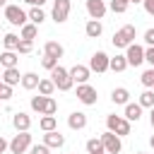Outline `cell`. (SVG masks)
<instances>
[{"label":"cell","instance_id":"cell-6","mask_svg":"<svg viewBox=\"0 0 154 154\" xmlns=\"http://www.w3.org/2000/svg\"><path fill=\"white\" fill-rule=\"evenodd\" d=\"M70 7H72V0H53V12H51L53 22H55V24L67 22V17H70Z\"/></svg>","mask_w":154,"mask_h":154},{"label":"cell","instance_id":"cell-47","mask_svg":"<svg viewBox=\"0 0 154 154\" xmlns=\"http://www.w3.org/2000/svg\"><path fill=\"white\" fill-rule=\"evenodd\" d=\"M128 2H142V0H128Z\"/></svg>","mask_w":154,"mask_h":154},{"label":"cell","instance_id":"cell-43","mask_svg":"<svg viewBox=\"0 0 154 154\" xmlns=\"http://www.w3.org/2000/svg\"><path fill=\"white\" fill-rule=\"evenodd\" d=\"M24 2H29V5H31V7H41V5H43V2H46V0H24Z\"/></svg>","mask_w":154,"mask_h":154},{"label":"cell","instance_id":"cell-51","mask_svg":"<svg viewBox=\"0 0 154 154\" xmlns=\"http://www.w3.org/2000/svg\"><path fill=\"white\" fill-rule=\"evenodd\" d=\"M48 154H51V152H48Z\"/></svg>","mask_w":154,"mask_h":154},{"label":"cell","instance_id":"cell-27","mask_svg":"<svg viewBox=\"0 0 154 154\" xmlns=\"http://www.w3.org/2000/svg\"><path fill=\"white\" fill-rule=\"evenodd\" d=\"M142 108H152L154 106V89H144L142 94H140V101H137Z\"/></svg>","mask_w":154,"mask_h":154},{"label":"cell","instance_id":"cell-14","mask_svg":"<svg viewBox=\"0 0 154 154\" xmlns=\"http://www.w3.org/2000/svg\"><path fill=\"white\" fill-rule=\"evenodd\" d=\"M12 125H14L17 132H26V130L31 128V118H29V113H24V111L14 113V116H12Z\"/></svg>","mask_w":154,"mask_h":154},{"label":"cell","instance_id":"cell-5","mask_svg":"<svg viewBox=\"0 0 154 154\" xmlns=\"http://www.w3.org/2000/svg\"><path fill=\"white\" fill-rule=\"evenodd\" d=\"M29 147H31V135H29V130H26V132H17V135L10 140V154H24Z\"/></svg>","mask_w":154,"mask_h":154},{"label":"cell","instance_id":"cell-41","mask_svg":"<svg viewBox=\"0 0 154 154\" xmlns=\"http://www.w3.org/2000/svg\"><path fill=\"white\" fill-rule=\"evenodd\" d=\"M142 5H144V12L154 17V0H142Z\"/></svg>","mask_w":154,"mask_h":154},{"label":"cell","instance_id":"cell-35","mask_svg":"<svg viewBox=\"0 0 154 154\" xmlns=\"http://www.w3.org/2000/svg\"><path fill=\"white\" fill-rule=\"evenodd\" d=\"M128 5H130L128 0H111V5H108V7H111L116 14H123V12L128 10Z\"/></svg>","mask_w":154,"mask_h":154},{"label":"cell","instance_id":"cell-21","mask_svg":"<svg viewBox=\"0 0 154 154\" xmlns=\"http://www.w3.org/2000/svg\"><path fill=\"white\" fill-rule=\"evenodd\" d=\"M17 60H19V53H17V51H5V53H0L2 67H17Z\"/></svg>","mask_w":154,"mask_h":154},{"label":"cell","instance_id":"cell-12","mask_svg":"<svg viewBox=\"0 0 154 154\" xmlns=\"http://www.w3.org/2000/svg\"><path fill=\"white\" fill-rule=\"evenodd\" d=\"M67 72H70L72 82H77V84H84V82L89 79V75H91L89 65H79V63H77V65H72V67H70Z\"/></svg>","mask_w":154,"mask_h":154},{"label":"cell","instance_id":"cell-33","mask_svg":"<svg viewBox=\"0 0 154 154\" xmlns=\"http://www.w3.org/2000/svg\"><path fill=\"white\" fill-rule=\"evenodd\" d=\"M87 152L89 154H96V152H106V149H103V144H101L99 137H91V140H87Z\"/></svg>","mask_w":154,"mask_h":154},{"label":"cell","instance_id":"cell-20","mask_svg":"<svg viewBox=\"0 0 154 154\" xmlns=\"http://www.w3.org/2000/svg\"><path fill=\"white\" fill-rule=\"evenodd\" d=\"M125 118H128L130 123H132V120L137 123V120L142 118V106H140V103H130V101H128V103H125Z\"/></svg>","mask_w":154,"mask_h":154},{"label":"cell","instance_id":"cell-13","mask_svg":"<svg viewBox=\"0 0 154 154\" xmlns=\"http://www.w3.org/2000/svg\"><path fill=\"white\" fill-rule=\"evenodd\" d=\"M43 144L48 147V149H60L63 144H65V137L58 132V128L55 130H48L46 135H43Z\"/></svg>","mask_w":154,"mask_h":154},{"label":"cell","instance_id":"cell-34","mask_svg":"<svg viewBox=\"0 0 154 154\" xmlns=\"http://www.w3.org/2000/svg\"><path fill=\"white\" fill-rule=\"evenodd\" d=\"M140 82H142L147 89H154V67L144 70V72H142V77H140Z\"/></svg>","mask_w":154,"mask_h":154},{"label":"cell","instance_id":"cell-17","mask_svg":"<svg viewBox=\"0 0 154 154\" xmlns=\"http://www.w3.org/2000/svg\"><path fill=\"white\" fill-rule=\"evenodd\" d=\"M84 34H87L89 38H99V36L103 34V24H101V19H89L87 26H84Z\"/></svg>","mask_w":154,"mask_h":154},{"label":"cell","instance_id":"cell-22","mask_svg":"<svg viewBox=\"0 0 154 154\" xmlns=\"http://www.w3.org/2000/svg\"><path fill=\"white\" fill-rule=\"evenodd\" d=\"M38 79H41V77H38L36 72H24V75H22V87L31 91V89L38 87Z\"/></svg>","mask_w":154,"mask_h":154},{"label":"cell","instance_id":"cell-29","mask_svg":"<svg viewBox=\"0 0 154 154\" xmlns=\"http://www.w3.org/2000/svg\"><path fill=\"white\" fill-rule=\"evenodd\" d=\"M2 43H5V51H17V43H19V36H17V34H5V38H2Z\"/></svg>","mask_w":154,"mask_h":154},{"label":"cell","instance_id":"cell-19","mask_svg":"<svg viewBox=\"0 0 154 154\" xmlns=\"http://www.w3.org/2000/svg\"><path fill=\"white\" fill-rule=\"evenodd\" d=\"M2 82H5V84H10V87L19 84V82H22L19 67H5V72H2Z\"/></svg>","mask_w":154,"mask_h":154},{"label":"cell","instance_id":"cell-32","mask_svg":"<svg viewBox=\"0 0 154 154\" xmlns=\"http://www.w3.org/2000/svg\"><path fill=\"white\" fill-rule=\"evenodd\" d=\"M55 111H58V103H55V99H53V96H48V99H46V103H43L41 116H55Z\"/></svg>","mask_w":154,"mask_h":154},{"label":"cell","instance_id":"cell-37","mask_svg":"<svg viewBox=\"0 0 154 154\" xmlns=\"http://www.w3.org/2000/svg\"><path fill=\"white\" fill-rule=\"evenodd\" d=\"M0 99H2V101H10V99H12V87L5 84V82H2V89H0Z\"/></svg>","mask_w":154,"mask_h":154},{"label":"cell","instance_id":"cell-30","mask_svg":"<svg viewBox=\"0 0 154 154\" xmlns=\"http://www.w3.org/2000/svg\"><path fill=\"white\" fill-rule=\"evenodd\" d=\"M31 51H34V41H31V38H19V43H17V53L26 55V53H31Z\"/></svg>","mask_w":154,"mask_h":154},{"label":"cell","instance_id":"cell-4","mask_svg":"<svg viewBox=\"0 0 154 154\" xmlns=\"http://www.w3.org/2000/svg\"><path fill=\"white\" fill-rule=\"evenodd\" d=\"M5 19L12 24V26H24L26 24V12L19 7V5H5Z\"/></svg>","mask_w":154,"mask_h":154},{"label":"cell","instance_id":"cell-8","mask_svg":"<svg viewBox=\"0 0 154 154\" xmlns=\"http://www.w3.org/2000/svg\"><path fill=\"white\" fill-rule=\"evenodd\" d=\"M125 60H128V65L140 67V65L144 63V48H142L140 43H130V46L125 48Z\"/></svg>","mask_w":154,"mask_h":154},{"label":"cell","instance_id":"cell-39","mask_svg":"<svg viewBox=\"0 0 154 154\" xmlns=\"http://www.w3.org/2000/svg\"><path fill=\"white\" fill-rule=\"evenodd\" d=\"M144 60L154 67V46H149V48H144Z\"/></svg>","mask_w":154,"mask_h":154},{"label":"cell","instance_id":"cell-24","mask_svg":"<svg viewBox=\"0 0 154 154\" xmlns=\"http://www.w3.org/2000/svg\"><path fill=\"white\" fill-rule=\"evenodd\" d=\"M26 17L31 19V24H36V26H38V24H43V19H46V12H43L41 7H31V10L26 12Z\"/></svg>","mask_w":154,"mask_h":154},{"label":"cell","instance_id":"cell-1","mask_svg":"<svg viewBox=\"0 0 154 154\" xmlns=\"http://www.w3.org/2000/svg\"><path fill=\"white\" fill-rule=\"evenodd\" d=\"M135 36H137V29H135V24H125V26H120L116 34H113V46L116 48H128L130 43H135Z\"/></svg>","mask_w":154,"mask_h":154},{"label":"cell","instance_id":"cell-38","mask_svg":"<svg viewBox=\"0 0 154 154\" xmlns=\"http://www.w3.org/2000/svg\"><path fill=\"white\" fill-rule=\"evenodd\" d=\"M29 149H31V154H48V152H51V149H48L43 142H41V144H31Z\"/></svg>","mask_w":154,"mask_h":154},{"label":"cell","instance_id":"cell-48","mask_svg":"<svg viewBox=\"0 0 154 154\" xmlns=\"http://www.w3.org/2000/svg\"><path fill=\"white\" fill-rule=\"evenodd\" d=\"M96 154H106V152H96Z\"/></svg>","mask_w":154,"mask_h":154},{"label":"cell","instance_id":"cell-10","mask_svg":"<svg viewBox=\"0 0 154 154\" xmlns=\"http://www.w3.org/2000/svg\"><path fill=\"white\" fill-rule=\"evenodd\" d=\"M108 60H111V58H108L103 51H96V53L89 58V70L101 75V72H106V70H108Z\"/></svg>","mask_w":154,"mask_h":154},{"label":"cell","instance_id":"cell-11","mask_svg":"<svg viewBox=\"0 0 154 154\" xmlns=\"http://www.w3.org/2000/svg\"><path fill=\"white\" fill-rule=\"evenodd\" d=\"M87 2V14L91 17V19H103V14H106V2L103 0H84Z\"/></svg>","mask_w":154,"mask_h":154},{"label":"cell","instance_id":"cell-46","mask_svg":"<svg viewBox=\"0 0 154 154\" xmlns=\"http://www.w3.org/2000/svg\"><path fill=\"white\" fill-rule=\"evenodd\" d=\"M5 2H7V0H0V7H5Z\"/></svg>","mask_w":154,"mask_h":154},{"label":"cell","instance_id":"cell-36","mask_svg":"<svg viewBox=\"0 0 154 154\" xmlns=\"http://www.w3.org/2000/svg\"><path fill=\"white\" fill-rule=\"evenodd\" d=\"M41 65H43L46 70H53V67L58 65V58H51V55H43V58H41Z\"/></svg>","mask_w":154,"mask_h":154},{"label":"cell","instance_id":"cell-40","mask_svg":"<svg viewBox=\"0 0 154 154\" xmlns=\"http://www.w3.org/2000/svg\"><path fill=\"white\" fill-rule=\"evenodd\" d=\"M144 43L147 46H154V29H147L144 31Z\"/></svg>","mask_w":154,"mask_h":154},{"label":"cell","instance_id":"cell-44","mask_svg":"<svg viewBox=\"0 0 154 154\" xmlns=\"http://www.w3.org/2000/svg\"><path fill=\"white\" fill-rule=\"evenodd\" d=\"M149 123H152V128H154V106H152V111H149Z\"/></svg>","mask_w":154,"mask_h":154},{"label":"cell","instance_id":"cell-3","mask_svg":"<svg viewBox=\"0 0 154 154\" xmlns=\"http://www.w3.org/2000/svg\"><path fill=\"white\" fill-rule=\"evenodd\" d=\"M106 128L111 130V132H116L118 137H125V135H130V120L125 118V116H108L106 118Z\"/></svg>","mask_w":154,"mask_h":154},{"label":"cell","instance_id":"cell-45","mask_svg":"<svg viewBox=\"0 0 154 154\" xmlns=\"http://www.w3.org/2000/svg\"><path fill=\"white\" fill-rule=\"evenodd\" d=\"M149 144H152V147H154V135H152V137H149Z\"/></svg>","mask_w":154,"mask_h":154},{"label":"cell","instance_id":"cell-26","mask_svg":"<svg viewBox=\"0 0 154 154\" xmlns=\"http://www.w3.org/2000/svg\"><path fill=\"white\" fill-rule=\"evenodd\" d=\"M38 128H41L43 132H48V130H55V128H58V118H55V116H43V118L38 120Z\"/></svg>","mask_w":154,"mask_h":154},{"label":"cell","instance_id":"cell-49","mask_svg":"<svg viewBox=\"0 0 154 154\" xmlns=\"http://www.w3.org/2000/svg\"><path fill=\"white\" fill-rule=\"evenodd\" d=\"M135 154H144V152H135Z\"/></svg>","mask_w":154,"mask_h":154},{"label":"cell","instance_id":"cell-16","mask_svg":"<svg viewBox=\"0 0 154 154\" xmlns=\"http://www.w3.org/2000/svg\"><path fill=\"white\" fill-rule=\"evenodd\" d=\"M43 55H51V58H58V60H60V58L65 55V48H63L58 41H46V43H43Z\"/></svg>","mask_w":154,"mask_h":154},{"label":"cell","instance_id":"cell-2","mask_svg":"<svg viewBox=\"0 0 154 154\" xmlns=\"http://www.w3.org/2000/svg\"><path fill=\"white\" fill-rule=\"evenodd\" d=\"M51 79H53V84H55V89H60V91H70L72 89V77H70V72L63 67V65H55L53 70H51Z\"/></svg>","mask_w":154,"mask_h":154},{"label":"cell","instance_id":"cell-18","mask_svg":"<svg viewBox=\"0 0 154 154\" xmlns=\"http://www.w3.org/2000/svg\"><path fill=\"white\" fill-rule=\"evenodd\" d=\"M111 101H113L116 106H125V103L130 101V91H128L125 87H116V89L111 91Z\"/></svg>","mask_w":154,"mask_h":154},{"label":"cell","instance_id":"cell-42","mask_svg":"<svg viewBox=\"0 0 154 154\" xmlns=\"http://www.w3.org/2000/svg\"><path fill=\"white\" fill-rule=\"evenodd\" d=\"M7 149H10V142H7V140H5L2 135H0V154H5Z\"/></svg>","mask_w":154,"mask_h":154},{"label":"cell","instance_id":"cell-31","mask_svg":"<svg viewBox=\"0 0 154 154\" xmlns=\"http://www.w3.org/2000/svg\"><path fill=\"white\" fill-rule=\"evenodd\" d=\"M46 99H48V96H43V94H38V96H31V101H29L31 111L41 113V111H43V103H46Z\"/></svg>","mask_w":154,"mask_h":154},{"label":"cell","instance_id":"cell-7","mask_svg":"<svg viewBox=\"0 0 154 154\" xmlns=\"http://www.w3.org/2000/svg\"><path fill=\"white\" fill-rule=\"evenodd\" d=\"M99 140H101V144H103L106 154H120V149H123V142H120V137H118L116 132L106 130V132H103Z\"/></svg>","mask_w":154,"mask_h":154},{"label":"cell","instance_id":"cell-23","mask_svg":"<svg viewBox=\"0 0 154 154\" xmlns=\"http://www.w3.org/2000/svg\"><path fill=\"white\" fill-rule=\"evenodd\" d=\"M125 67H128L125 55H116V58H111V60H108V70H113V72H123Z\"/></svg>","mask_w":154,"mask_h":154},{"label":"cell","instance_id":"cell-50","mask_svg":"<svg viewBox=\"0 0 154 154\" xmlns=\"http://www.w3.org/2000/svg\"><path fill=\"white\" fill-rule=\"evenodd\" d=\"M0 89H2V82H0Z\"/></svg>","mask_w":154,"mask_h":154},{"label":"cell","instance_id":"cell-15","mask_svg":"<svg viewBox=\"0 0 154 154\" xmlns=\"http://www.w3.org/2000/svg\"><path fill=\"white\" fill-rule=\"evenodd\" d=\"M67 125H70V130H84L87 128V113H82V111L70 113L67 116Z\"/></svg>","mask_w":154,"mask_h":154},{"label":"cell","instance_id":"cell-25","mask_svg":"<svg viewBox=\"0 0 154 154\" xmlns=\"http://www.w3.org/2000/svg\"><path fill=\"white\" fill-rule=\"evenodd\" d=\"M38 94H43V96H53V91H55V84H53V79H38Z\"/></svg>","mask_w":154,"mask_h":154},{"label":"cell","instance_id":"cell-9","mask_svg":"<svg viewBox=\"0 0 154 154\" xmlns=\"http://www.w3.org/2000/svg\"><path fill=\"white\" fill-rule=\"evenodd\" d=\"M77 99H79L84 106H94L99 96H96V89L84 82V84H77Z\"/></svg>","mask_w":154,"mask_h":154},{"label":"cell","instance_id":"cell-28","mask_svg":"<svg viewBox=\"0 0 154 154\" xmlns=\"http://www.w3.org/2000/svg\"><path fill=\"white\" fill-rule=\"evenodd\" d=\"M36 34H38V26L36 24H24L22 26V34H19V38H36Z\"/></svg>","mask_w":154,"mask_h":154}]
</instances>
